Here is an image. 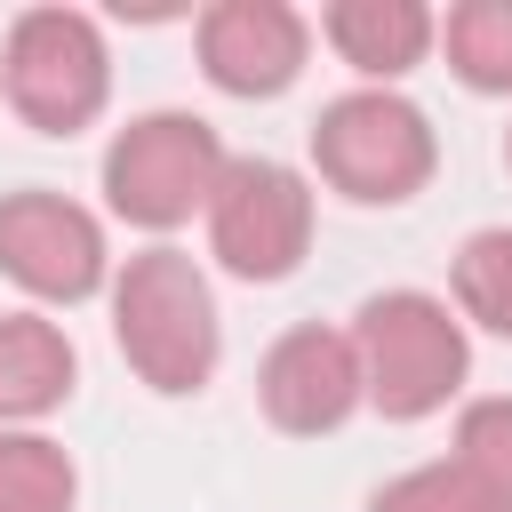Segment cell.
Masks as SVG:
<instances>
[{"label": "cell", "mask_w": 512, "mask_h": 512, "mask_svg": "<svg viewBox=\"0 0 512 512\" xmlns=\"http://www.w3.org/2000/svg\"><path fill=\"white\" fill-rule=\"evenodd\" d=\"M0 272L48 304H80L104 280V232L64 192H8L0 200Z\"/></svg>", "instance_id": "obj_7"}, {"label": "cell", "mask_w": 512, "mask_h": 512, "mask_svg": "<svg viewBox=\"0 0 512 512\" xmlns=\"http://www.w3.org/2000/svg\"><path fill=\"white\" fill-rule=\"evenodd\" d=\"M112 336L152 392H200L216 376V304L184 248H144L112 280Z\"/></svg>", "instance_id": "obj_1"}, {"label": "cell", "mask_w": 512, "mask_h": 512, "mask_svg": "<svg viewBox=\"0 0 512 512\" xmlns=\"http://www.w3.org/2000/svg\"><path fill=\"white\" fill-rule=\"evenodd\" d=\"M312 160L344 200L392 208L432 176V120L392 88H352L312 120Z\"/></svg>", "instance_id": "obj_4"}, {"label": "cell", "mask_w": 512, "mask_h": 512, "mask_svg": "<svg viewBox=\"0 0 512 512\" xmlns=\"http://www.w3.org/2000/svg\"><path fill=\"white\" fill-rule=\"evenodd\" d=\"M352 344H360L368 400H376V416H392V424L432 416V408L464 384V360H472V352H464V328H456L448 304L424 296V288H384V296H368L360 320H352Z\"/></svg>", "instance_id": "obj_2"}, {"label": "cell", "mask_w": 512, "mask_h": 512, "mask_svg": "<svg viewBox=\"0 0 512 512\" xmlns=\"http://www.w3.org/2000/svg\"><path fill=\"white\" fill-rule=\"evenodd\" d=\"M432 8H416V0H336L328 8V40H336V56L352 64V72H368V80H392V72H408L424 48H432Z\"/></svg>", "instance_id": "obj_11"}, {"label": "cell", "mask_w": 512, "mask_h": 512, "mask_svg": "<svg viewBox=\"0 0 512 512\" xmlns=\"http://www.w3.org/2000/svg\"><path fill=\"white\" fill-rule=\"evenodd\" d=\"M456 464L512 512V400H472L456 424Z\"/></svg>", "instance_id": "obj_16"}, {"label": "cell", "mask_w": 512, "mask_h": 512, "mask_svg": "<svg viewBox=\"0 0 512 512\" xmlns=\"http://www.w3.org/2000/svg\"><path fill=\"white\" fill-rule=\"evenodd\" d=\"M456 304L488 336H512V232H472L456 248Z\"/></svg>", "instance_id": "obj_14"}, {"label": "cell", "mask_w": 512, "mask_h": 512, "mask_svg": "<svg viewBox=\"0 0 512 512\" xmlns=\"http://www.w3.org/2000/svg\"><path fill=\"white\" fill-rule=\"evenodd\" d=\"M0 88L40 136L88 128L104 112V88H112L104 32L80 8H24L8 24V48H0Z\"/></svg>", "instance_id": "obj_5"}, {"label": "cell", "mask_w": 512, "mask_h": 512, "mask_svg": "<svg viewBox=\"0 0 512 512\" xmlns=\"http://www.w3.org/2000/svg\"><path fill=\"white\" fill-rule=\"evenodd\" d=\"M200 72L224 96H280L304 72V16L288 0H216L200 16Z\"/></svg>", "instance_id": "obj_9"}, {"label": "cell", "mask_w": 512, "mask_h": 512, "mask_svg": "<svg viewBox=\"0 0 512 512\" xmlns=\"http://www.w3.org/2000/svg\"><path fill=\"white\" fill-rule=\"evenodd\" d=\"M72 392V344L40 312H0V424L48 416Z\"/></svg>", "instance_id": "obj_10"}, {"label": "cell", "mask_w": 512, "mask_h": 512, "mask_svg": "<svg viewBox=\"0 0 512 512\" xmlns=\"http://www.w3.org/2000/svg\"><path fill=\"white\" fill-rule=\"evenodd\" d=\"M224 144H216V128L200 120V112H144V120H128L120 136H112V152H104V192H112V208L128 216V224H144V232H176L184 216H200L208 200H216V184H224Z\"/></svg>", "instance_id": "obj_3"}, {"label": "cell", "mask_w": 512, "mask_h": 512, "mask_svg": "<svg viewBox=\"0 0 512 512\" xmlns=\"http://www.w3.org/2000/svg\"><path fill=\"white\" fill-rule=\"evenodd\" d=\"M504 160H512V128H504Z\"/></svg>", "instance_id": "obj_17"}, {"label": "cell", "mask_w": 512, "mask_h": 512, "mask_svg": "<svg viewBox=\"0 0 512 512\" xmlns=\"http://www.w3.org/2000/svg\"><path fill=\"white\" fill-rule=\"evenodd\" d=\"M368 512H504V504L448 456V464H416V472L384 480V488L368 496Z\"/></svg>", "instance_id": "obj_15"}, {"label": "cell", "mask_w": 512, "mask_h": 512, "mask_svg": "<svg viewBox=\"0 0 512 512\" xmlns=\"http://www.w3.org/2000/svg\"><path fill=\"white\" fill-rule=\"evenodd\" d=\"M440 40H448V64L464 88H480V96L512 88V0H456Z\"/></svg>", "instance_id": "obj_12"}, {"label": "cell", "mask_w": 512, "mask_h": 512, "mask_svg": "<svg viewBox=\"0 0 512 512\" xmlns=\"http://www.w3.org/2000/svg\"><path fill=\"white\" fill-rule=\"evenodd\" d=\"M208 248L240 280H288L312 248V192L280 160H232L208 200Z\"/></svg>", "instance_id": "obj_6"}, {"label": "cell", "mask_w": 512, "mask_h": 512, "mask_svg": "<svg viewBox=\"0 0 512 512\" xmlns=\"http://www.w3.org/2000/svg\"><path fill=\"white\" fill-rule=\"evenodd\" d=\"M0 512H72V456L40 432H0Z\"/></svg>", "instance_id": "obj_13"}, {"label": "cell", "mask_w": 512, "mask_h": 512, "mask_svg": "<svg viewBox=\"0 0 512 512\" xmlns=\"http://www.w3.org/2000/svg\"><path fill=\"white\" fill-rule=\"evenodd\" d=\"M256 400L280 432H336L368 400L360 344L344 328H288L256 368Z\"/></svg>", "instance_id": "obj_8"}]
</instances>
